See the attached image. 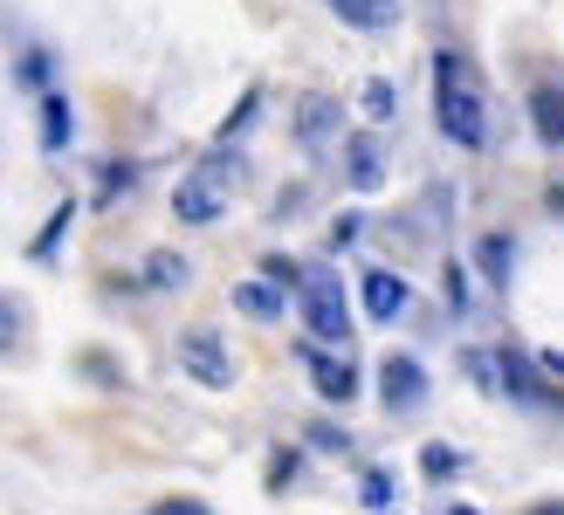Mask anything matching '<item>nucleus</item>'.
<instances>
[{
    "label": "nucleus",
    "mask_w": 564,
    "mask_h": 515,
    "mask_svg": "<svg viewBox=\"0 0 564 515\" xmlns=\"http://www.w3.org/2000/svg\"><path fill=\"white\" fill-rule=\"evenodd\" d=\"M345 124V110H337L330 97H303V110H296V131H303V145H324V138Z\"/></svg>",
    "instance_id": "6e6552de"
},
{
    "label": "nucleus",
    "mask_w": 564,
    "mask_h": 515,
    "mask_svg": "<svg viewBox=\"0 0 564 515\" xmlns=\"http://www.w3.org/2000/svg\"><path fill=\"white\" fill-rule=\"evenodd\" d=\"M69 213H76V207H55V220H48V234H42V241H35V254H48V248H55V241H63V227H69Z\"/></svg>",
    "instance_id": "a211bd4d"
},
{
    "label": "nucleus",
    "mask_w": 564,
    "mask_h": 515,
    "mask_svg": "<svg viewBox=\"0 0 564 515\" xmlns=\"http://www.w3.org/2000/svg\"><path fill=\"white\" fill-rule=\"evenodd\" d=\"M69 124H76V118H69V97H42V145H48V152L69 145Z\"/></svg>",
    "instance_id": "f8f14e48"
},
{
    "label": "nucleus",
    "mask_w": 564,
    "mask_h": 515,
    "mask_svg": "<svg viewBox=\"0 0 564 515\" xmlns=\"http://www.w3.org/2000/svg\"><path fill=\"white\" fill-rule=\"evenodd\" d=\"M235 309H241V317H256V324H275V317H282L275 282H241V289H235Z\"/></svg>",
    "instance_id": "9d476101"
},
{
    "label": "nucleus",
    "mask_w": 564,
    "mask_h": 515,
    "mask_svg": "<svg viewBox=\"0 0 564 515\" xmlns=\"http://www.w3.org/2000/svg\"><path fill=\"white\" fill-rule=\"evenodd\" d=\"M296 358L310 364V379H317V392H324V398H351V392H358V371H351V358H324L317 343H303Z\"/></svg>",
    "instance_id": "423d86ee"
},
{
    "label": "nucleus",
    "mask_w": 564,
    "mask_h": 515,
    "mask_svg": "<svg viewBox=\"0 0 564 515\" xmlns=\"http://www.w3.org/2000/svg\"><path fill=\"white\" fill-rule=\"evenodd\" d=\"M235 179H241V158H235L228 145H214V152L180 179L173 213H180L186 227H214L220 213H228V199H235Z\"/></svg>",
    "instance_id": "f257e3e1"
},
{
    "label": "nucleus",
    "mask_w": 564,
    "mask_h": 515,
    "mask_svg": "<svg viewBox=\"0 0 564 515\" xmlns=\"http://www.w3.org/2000/svg\"><path fill=\"white\" fill-rule=\"evenodd\" d=\"M379 379H386L379 392H386V406H392V413H413L420 398H427V371H420L413 358H386Z\"/></svg>",
    "instance_id": "39448f33"
},
{
    "label": "nucleus",
    "mask_w": 564,
    "mask_h": 515,
    "mask_svg": "<svg viewBox=\"0 0 564 515\" xmlns=\"http://www.w3.org/2000/svg\"><path fill=\"white\" fill-rule=\"evenodd\" d=\"M345 21H358V28H392L400 21V0H330Z\"/></svg>",
    "instance_id": "9b49d317"
},
{
    "label": "nucleus",
    "mask_w": 564,
    "mask_h": 515,
    "mask_svg": "<svg viewBox=\"0 0 564 515\" xmlns=\"http://www.w3.org/2000/svg\"><path fill=\"white\" fill-rule=\"evenodd\" d=\"M400 309H406V282L392 275V269H372V275H365V317H372V324H392Z\"/></svg>",
    "instance_id": "0eeeda50"
},
{
    "label": "nucleus",
    "mask_w": 564,
    "mask_h": 515,
    "mask_svg": "<svg viewBox=\"0 0 564 515\" xmlns=\"http://www.w3.org/2000/svg\"><path fill=\"white\" fill-rule=\"evenodd\" d=\"M345 158H351V186H365V193H372V186L386 179V152H379V138H351V145H345Z\"/></svg>",
    "instance_id": "1a4fd4ad"
},
{
    "label": "nucleus",
    "mask_w": 564,
    "mask_h": 515,
    "mask_svg": "<svg viewBox=\"0 0 564 515\" xmlns=\"http://www.w3.org/2000/svg\"><path fill=\"white\" fill-rule=\"evenodd\" d=\"M538 131L551 138V145H557V138H564V97H551V90L538 97Z\"/></svg>",
    "instance_id": "dca6fc26"
},
{
    "label": "nucleus",
    "mask_w": 564,
    "mask_h": 515,
    "mask_svg": "<svg viewBox=\"0 0 564 515\" xmlns=\"http://www.w3.org/2000/svg\"><path fill=\"white\" fill-rule=\"evenodd\" d=\"M303 324H310V343H345V330H351L345 275H330V269L303 275Z\"/></svg>",
    "instance_id": "7ed1b4c3"
},
{
    "label": "nucleus",
    "mask_w": 564,
    "mask_h": 515,
    "mask_svg": "<svg viewBox=\"0 0 564 515\" xmlns=\"http://www.w3.org/2000/svg\"><path fill=\"white\" fill-rule=\"evenodd\" d=\"M420 468H427V474H434V481H441V474H447V468H455V453H447V447H427V453H420Z\"/></svg>",
    "instance_id": "6ab92c4d"
},
{
    "label": "nucleus",
    "mask_w": 564,
    "mask_h": 515,
    "mask_svg": "<svg viewBox=\"0 0 564 515\" xmlns=\"http://www.w3.org/2000/svg\"><path fill=\"white\" fill-rule=\"evenodd\" d=\"M365 118H372V124H392V110H400V90H392V83L386 76H372V83H365Z\"/></svg>",
    "instance_id": "4468645a"
},
{
    "label": "nucleus",
    "mask_w": 564,
    "mask_h": 515,
    "mask_svg": "<svg viewBox=\"0 0 564 515\" xmlns=\"http://www.w3.org/2000/svg\"><path fill=\"white\" fill-rule=\"evenodd\" d=\"M434 83H441V131L455 138L462 152H475L489 138V110H482V90L468 83V69L455 63V55H441L434 63Z\"/></svg>",
    "instance_id": "f03ea898"
},
{
    "label": "nucleus",
    "mask_w": 564,
    "mask_h": 515,
    "mask_svg": "<svg viewBox=\"0 0 564 515\" xmlns=\"http://www.w3.org/2000/svg\"><path fill=\"white\" fill-rule=\"evenodd\" d=\"M447 515H475V508H447Z\"/></svg>",
    "instance_id": "4be33fe9"
},
{
    "label": "nucleus",
    "mask_w": 564,
    "mask_h": 515,
    "mask_svg": "<svg viewBox=\"0 0 564 515\" xmlns=\"http://www.w3.org/2000/svg\"><path fill=\"white\" fill-rule=\"evenodd\" d=\"M358 495H365V508H392V481H386V474H365Z\"/></svg>",
    "instance_id": "f3484780"
},
{
    "label": "nucleus",
    "mask_w": 564,
    "mask_h": 515,
    "mask_svg": "<svg viewBox=\"0 0 564 515\" xmlns=\"http://www.w3.org/2000/svg\"><path fill=\"white\" fill-rule=\"evenodd\" d=\"M544 371H551V379H564V351H544Z\"/></svg>",
    "instance_id": "412c9836"
},
{
    "label": "nucleus",
    "mask_w": 564,
    "mask_h": 515,
    "mask_svg": "<svg viewBox=\"0 0 564 515\" xmlns=\"http://www.w3.org/2000/svg\"><path fill=\"white\" fill-rule=\"evenodd\" d=\"M510 262H517L510 234H489V241H482V275H489V282H510Z\"/></svg>",
    "instance_id": "2eb2a0df"
},
{
    "label": "nucleus",
    "mask_w": 564,
    "mask_h": 515,
    "mask_svg": "<svg viewBox=\"0 0 564 515\" xmlns=\"http://www.w3.org/2000/svg\"><path fill=\"white\" fill-rule=\"evenodd\" d=\"M180 371L207 392L235 385V358H228V343H220V330H186L180 337Z\"/></svg>",
    "instance_id": "20e7f679"
},
{
    "label": "nucleus",
    "mask_w": 564,
    "mask_h": 515,
    "mask_svg": "<svg viewBox=\"0 0 564 515\" xmlns=\"http://www.w3.org/2000/svg\"><path fill=\"white\" fill-rule=\"evenodd\" d=\"M186 275H193V262H186V254H152V262H145V282H152V289H186Z\"/></svg>",
    "instance_id": "ddd939ff"
},
{
    "label": "nucleus",
    "mask_w": 564,
    "mask_h": 515,
    "mask_svg": "<svg viewBox=\"0 0 564 515\" xmlns=\"http://www.w3.org/2000/svg\"><path fill=\"white\" fill-rule=\"evenodd\" d=\"M159 515H207V508H200V502H165Z\"/></svg>",
    "instance_id": "aec40b11"
}]
</instances>
